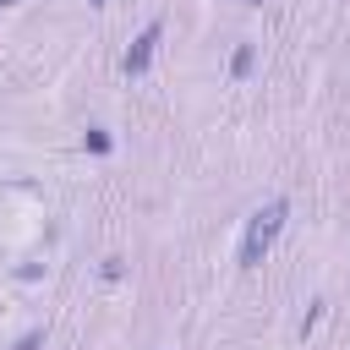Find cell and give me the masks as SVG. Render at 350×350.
I'll return each mask as SVG.
<instances>
[{
	"mask_svg": "<svg viewBox=\"0 0 350 350\" xmlns=\"http://www.w3.org/2000/svg\"><path fill=\"white\" fill-rule=\"evenodd\" d=\"M88 148H93V153H109V131H104V126H88Z\"/></svg>",
	"mask_w": 350,
	"mask_h": 350,
	"instance_id": "4",
	"label": "cell"
},
{
	"mask_svg": "<svg viewBox=\"0 0 350 350\" xmlns=\"http://www.w3.org/2000/svg\"><path fill=\"white\" fill-rule=\"evenodd\" d=\"M284 213H290V202H284V197H268V202L246 219V235H241V268H257V262L268 257V246H273L279 230H284Z\"/></svg>",
	"mask_w": 350,
	"mask_h": 350,
	"instance_id": "1",
	"label": "cell"
},
{
	"mask_svg": "<svg viewBox=\"0 0 350 350\" xmlns=\"http://www.w3.org/2000/svg\"><path fill=\"white\" fill-rule=\"evenodd\" d=\"M38 339H44V334L33 328V334H22V339H16V350H38Z\"/></svg>",
	"mask_w": 350,
	"mask_h": 350,
	"instance_id": "6",
	"label": "cell"
},
{
	"mask_svg": "<svg viewBox=\"0 0 350 350\" xmlns=\"http://www.w3.org/2000/svg\"><path fill=\"white\" fill-rule=\"evenodd\" d=\"M246 5H262V0H246Z\"/></svg>",
	"mask_w": 350,
	"mask_h": 350,
	"instance_id": "8",
	"label": "cell"
},
{
	"mask_svg": "<svg viewBox=\"0 0 350 350\" xmlns=\"http://www.w3.org/2000/svg\"><path fill=\"white\" fill-rule=\"evenodd\" d=\"M88 5H109V0H88Z\"/></svg>",
	"mask_w": 350,
	"mask_h": 350,
	"instance_id": "7",
	"label": "cell"
},
{
	"mask_svg": "<svg viewBox=\"0 0 350 350\" xmlns=\"http://www.w3.org/2000/svg\"><path fill=\"white\" fill-rule=\"evenodd\" d=\"M159 38H164V22H148V27L131 38V49L120 55V71H126V77H142V71L153 66V49H159Z\"/></svg>",
	"mask_w": 350,
	"mask_h": 350,
	"instance_id": "2",
	"label": "cell"
},
{
	"mask_svg": "<svg viewBox=\"0 0 350 350\" xmlns=\"http://www.w3.org/2000/svg\"><path fill=\"white\" fill-rule=\"evenodd\" d=\"M252 66H257V49H252V44H241V49L230 55V77L241 82V77H252Z\"/></svg>",
	"mask_w": 350,
	"mask_h": 350,
	"instance_id": "3",
	"label": "cell"
},
{
	"mask_svg": "<svg viewBox=\"0 0 350 350\" xmlns=\"http://www.w3.org/2000/svg\"><path fill=\"white\" fill-rule=\"evenodd\" d=\"M317 317H323V301H312V312H306V317H301V339H306V334H312V328H317Z\"/></svg>",
	"mask_w": 350,
	"mask_h": 350,
	"instance_id": "5",
	"label": "cell"
},
{
	"mask_svg": "<svg viewBox=\"0 0 350 350\" xmlns=\"http://www.w3.org/2000/svg\"><path fill=\"white\" fill-rule=\"evenodd\" d=\"M0 5H16V0H0Z\"/></svg>",
	"mask_w": 350,
	"mask_h": 350,
	"instance_id": "9",
	"label": "cell"
}]
</instances>
